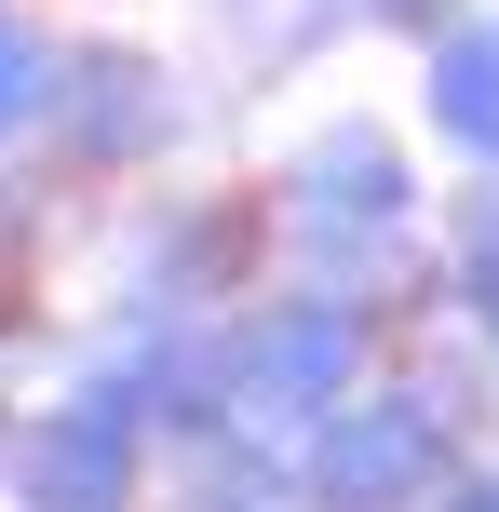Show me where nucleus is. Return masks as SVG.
<instances>
[{
    "mask_svg": "<svg viewBox=\"0 0 499 512\" xmlns=\"http://www.w3.org/2000/svg\"><path fill=\"white\" fill-rule=\"evenodd\" d=\"M473 0H351V41H392V54H419L432 27H459Z\"/></svg>",
    "mask_w": 499,
    "mask_h": 512,
    "instance_id": "12",
    "label": "nucleus"
},
{
    "mask_svg": "<svg viewBox=\"0 0 499 512\" xmlns=\"http://www.w3.org/2000/svg\"><path fill=\"white\" fill-rule=\"evenodd\" d=\"M284 270L257 176H149L122 203H95V324H216L230 297Z\"/></svg>",
    "mask_w": 499,
    "mask_h": 512,
    "instance_id": "3",
    "label": "nucleus"
},
{
    "mask_svg": "<svg viewBox=\"0 0 499 512\" xmlns=\"http://www.w3.org/2000/svg\"><path fill=\"white\" fill-rule=\"evenodd\" d=\"M203 135H216L203 54H162L149 27H68V68H54V108H41V162L81 216L176 176V162H203Z\"/></svg>",
    "mask_w": 499,
    "mask_h": 512,
    "instance_id": "4",
    "label": "nucleus"
},
{
    "mask_svg": "<svg viewBox=\"0 0 499 512\" xmlns=\"http://www.w3.org/2000/svg\"><path fill=\"white\" fill-rule=\"evenodd\" d=\"M257 189H270L284 270L351 283V297H392L405 324H446V256H432V203H446V189H432V149H419L405 108H378V95L311 108V122L257 162Z\"/></svg>",
    "mask_w": 499,
    "mask_h": 512,
    "instance_id": "1",
    "label": "nucleus"
},
{
    "mask_svg": "<svg viewBox=\"0 0 499 512\" xmlns=\"http://www.w3.org/2000/svg\"><path fill=\"white\" fill-rule=\"evenodd\" d=\"M486 445H499L486 337L473 324H419L365 391H338V405L284 445V472H297V512H432Z\"/></svg>",
    "mask_w": 499,
    "mask_h": 512,
    "instance_id": "2",
    "label": "nucleus"
},
{
    "mask_svg": "<svg viewBox=\"0 0 499 512\" xmlns=\"http://www.w3.org/2000/svg\"><path fill=\"white\" fill-rule=\"evenodd\" d=\"M432 256H446V324H473L486 364H499V176H446Z\"/></svg>",
    "mask_w": 499,
    "mask_h": 512,
    "instance_id": "9",
    "label": "nucleus"
},
{
    "mask_svg": "<svg viewBox=\"0 0 499 512\" xmlns=\"http://www.w3.org/2000/svg\"><path fill=\"white\" fill-rule=\"evenodd\" d=\"M68 189H54L41 149H0V283H54V243H68Z\"/></svg>",
    "mask_w": 499,
    "mask_h": 512,
    "instance_id": "11",
    "label": "nucleus"
},
{
    "mask_svg": "<svg viewBox=\"0 0 499 512\" xmlns=\"http://www.w3.org/2000/svg\"><path fill=\"white\" fill-rule=\"evenodd\" d=\"M14 405H27V378H14V364H0V445H14Z\"/></svg>",
    "mask_w": 499,
    "mask_h": 512,
    "instance_id": "13",
    "label": "nucleus"
},
{
    "mask_svg": "<svg viewBox=\"0 0 499 512\" xmlns=\"http://www.w3.org/2000/svg\"><path fill=\"white\" fill-rule=\"evenodd\" d=\"M405 68H419V81H405L419 149L446 162V176H499V0H473L459 27H432Z\"/></svg>",
    "mask_w": 499,
    "mask_h": 512,
    "instance_id": "7",
    "label": "nucleus"
},
{
    "mask_svg": "<svg viewBox=\"0 0 499 512\" xmlns=\"http://www.w3.org/2000/svg\"><path fill=\"white\" fill-rule=\"evenodd\" d=\"M189 54L216 95H270L351 54V0H189Z\"/></svg>",
    "mask_w": 499,
    "mask_h": 512,
    "instance_id": "8",
    "label": "nucleus"
},
{
    "mask_svg": "<svg viewBox=\"0 0 499 512\" xmlns=\"http://www.w3.org/2000/svg\"><path fill=\"white\" fill-rule=\"evenodd\" d=\"M405 310L392 297H351V283H311V270H270L257 297H230L203 324V351H216V391H230V418L243 432H270V445H297L338 391H365L378 364L405 351Z\"/></svg>",
    "mask_w": 499,
    "mask_h": 512,
    "instance_id": "5",
    "label": "nucleus"
},
{
    "mask_svg": "<svg viewBox=\"0 0 499 512\" xmlns=\"http://www.w3.org/2000/svg\"><path fill=\"white\" fill-rule=\"evenodd\" d=\"M54 68H68V14L54 0H0V149H41Z\"/></svg>",
    "mask_w": 499,
    "mask_h": 512,
    "instance_id": "10",
    "label": "nucleus"
},
{
    "mask_svg": "<svg viewBox=\"0 0 499 512\" xmlns=\"http://www.w3.org/2000/svg\"><path fill=\"white\" fill-rule=\"evenodd\" d=\"M0 512H162V432L68 351L54 378H27V405H14Z\"/></svg>",
    "mask_w": 499,
    "mask_h": 512,
    "instance_id": "6",
    "label": "nucleus"
}]
</instances>
